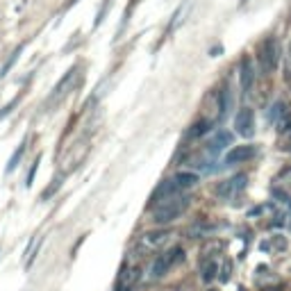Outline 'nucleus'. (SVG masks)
Instances as JSON below:
<instances>
[{"instance_id": "f257e3e1", "label": "nucleus", "mask_w": 291, "mask_h": 291, "mask_svg": "<svg viewBox=\"0 0 291 291\" xmlns=\"http://www.w3.org/2000/svg\"><path fill=\"white\" fill-rule=\"evenodd\" d=\"M189 202H191L189 196H180V194H175L173 198H168V200H164L162 205L155 207L153 221L157 223V226H166V223L175 221L184 212V209L189 207Z\"/></svg>"}, {"instance_id": "f03ea898", "label": "nucleus", "mask_w": 291, "mask_h": 291, "mask_svg": "<svg viewBox=\"0 0 291 291\" xmlns=\"http://www.w3.org/2000/svg\"><path fill=\"white\" fill-rule=\"evenodd\" d=\"M182 259H184V250L180 248V246L166 250L164 255H160L157 259L153 261V266H150V278H153V280L164 278V275L171 271V266H175V264H178V261H182Z\"/></svg>"}, {"instance_id": "7ed1b4c3", "label": "nucleus", "mask_w": 291, "mask_h": 291, "mask_svg": "<svg viewBox=\"0 0 291 291\" xmlns=\"http://www.w3.org/2000/svg\"><path fill=\"white\" fill-rule=\"evenodd\" d=\"M259 62H261V68L266 73H275L278 71V64H280V48L275 39H266L264 46H261V53H259Z\"/></svg>"}, {"instance_id": "20e7f679", "label": "nucleus", "mask_w": 291, "mask_h": 291, "mask_svg": "<svg viewBox=\"0 0 291 291\" xmlns=\"http://www.w3.org/2000/svg\"><path fill=\"white\" fill-rule=\"evenodd\" d=\"M246 182H248V178H246L244 173H237V175H232L230 180H226V182H221L219 187H216V196L223 198V200L234 198L237 194H241V191L246 189Z\"/></svg>"}, {"instance_id": "39448f33", "label": "nucleus", "mask_w": 291, "mask_h": 291, "mask_svg": "<svg viewBox=\"0 0 291 291\" xmlns=\"http://www.w3.org/2000/svg\"><path fill=\"white\" fill-rule=\"evenodd\" d=\"M234 128L241 137H253L255 134V112L250 107H244L241 112L237 114V119H234Z\"/></svg>"}, {"instance_id": "423d86ee", "label": "nucleus", "mask_w": 291, "mask_h": 291, "mask_svg": "<svg viewBox=\"0 0 291 291\" xmlns=\"http://www.w3.org/2000/svg\"><path fill=\"white\" fill-rule=\"evenodd\" d=\"M178 184L173 182V178L171 180H164V182H160L157 184V189L153 191V196H150V205L153 207H157V205H162L164 200H168V198H173L175 194H178Z\"/></svg>"}, {"instance_id": "0eeeda50", "label": "nucleus", "mask_w": 291, "mask_h": 291, "mask_svg": "<svg viewBox=\"0 0 291 291\" xmlns=\"http://www.w3.org/2000/svg\"><path fill=\"white\" fill-rule=\"evenodd\" d=\"M257 155V148L253 143L248 146H234L232 150H227L226 155V164H241V162H248Z\"/></svg>"}, {"instance_id": "6e6552de", "label": "nucleus", "mask_w": 291, "mask_h": 291, "mask_svg": "<svg viewBox=\"0 0 291 291\" xmlns=\"http://www.w3.org/2000/svg\"><path fill=\"white\" fill-rule=\"evenodd\" d=\"M253 84H255V68H253V60H250V57H244V60H241V89H244L246 94H250Z\"/></svg>"}, {"instance_id": "1a4fd4ad", "label": "nucleus", "mask_w": 291, "mask_h": 291, "mask_svg": "<svg viewBox=\"0 0 291 291\" xmlns=\"http://www.w3.org/2000/svg\"><path fill=\"white\" fill-rule=\"evenodd\" d=\"M230 143H232V134H230V132H226V130H221V132H216L214 139L209 141L207 150L212 155H216V153H221V150L226 148V146H230Z\"/></svg>"}, {"instance_id": "9d476101", "label": "nucleus", "mask_w": 291, "mask_h": 291, "mask_svg": "<svg viewBox=\"0 0 291 291\" xmlns=\"http://www.w3.org/2000/svg\"><path fill=\"white\" fill-rule=\"evenodd\" d=\"M173 182L178 184L180 191H182V189H191V187L198 182V175H196V173H189V171H180L178 175L173 178Z\"/></svg>"}, {"instance_id": "9b49d317", "label": "nucleus", "mask_w": 291, "mask_h": 291, "mask_svg": "<svg viewBox=\"0 0 291 291\" xmlns=\"http://www.w3.org/2000/svg\"><path fill=\"white\" fill-rule=\"evenodd\" d=\"M75 75H77V68H68V71H66V75L60 80V84H57V87L53 89V98H60V96H64L66 94L64 89L73 82V77H75Z\"/></svg>"}, {"instance_id": "f8f14e48", "label": "nucleus", "mask_w": 291, "mask_h": 291, "mask_svg": "<svg viewBox=\"0 0 291 291\" xmlns=\"http://www.w3.org/2000/svg\"><path fill=\"white\" fill-rule=\"evenodd\" d=\"M168 239V232H148L143 237V246L146 248H155V246H162Z\"/></svg>"}, {"instance_id": "ddd939ff", "label": "nucleus", "mask_w": 291, "mask_h": 291, "mask_svg": "<svg viewBox=\"0 0 291 291\" xmlns=\"http://www.w3.org/2000/svg\"><path fill=\"white\" fill-rule=\"evenodd\" d=\"M200 273H202V280H205V282H212V280L216 278V273H219V264H216L214 259H205L202 261Z\"/></svg>"}, {"instance_id": "4468645a", "label": "nucleus", "mask_w": 291, "mask_h": 291, "mask_svg": "<svg viewBox=\"0 0 291 291\" xmlns=\"http://www.w3.org/2000/svg\"><path fill=\"white\" fill-rule=\"evenodd\" d=\"M209 128H212V123H209V121H198V123H194L189 128L187 137H189V139H198V137H202V134H207Z\"/></svg>"}, {"instance_id": "2eb2a0df", "label": "nucleus", "mask_w": 291, "mask_h": 291, "mask_svg": "<svg viewBox=\"0 0 291 291\" xmlns=\"http://www.w3.org/2000/svg\"><path fill=\"white\" fill-rule=\"evenodd\" d=\"M23 153H25V141L18 146L16 150H14V155H12V160H9V164H7V173H12L14 168L18 166V162H21V157H23Z\"/></svg>"}, {"instance_id": "dca6fc26", "label": "nucleus", "mask_w": 291, "mask_h": 291, "mask_svg": "<svg viewBox=\"0 0 291 291\" xmlns=\"http://www.w3.org/2000/svg\"><path fill=\"white\" fill-rule=\"evenodd\" d=\"M21 50H23V46H18L16 50H14V53H12V57H9V60L5 62V66L0 68V77H5L7 73H9V68H12V66H14V62L18 60V55H21Z\"/></svg>"}, {"instance_id": "f3484780", "label": "nucleus", "mask_w": 291, "mask_h": 291, "mask_svg": "<svg viewBox=\"0 0 291 291\" xmlns=\"http://www.w3.org/2000/svg\"><path fill=\"white\" fill-rule=\"evenodd\" d=\"M36 168H39V157L34 160V164H32V168H30V173H28V187H32V182H34V175H36Z\"/></svg>"}, {"instance_id": "a211bd4d", "label": "nucleus", "mask_w": 291, "mask_h": 291, "mask_svg": "<svg viewBox=\"0 0 291 291\" xmlns=\"http://www.w3.org/2000/svg\"><path fill=\"white\" fill-rule=\"evenodd\" d=\"M230 271H232V266H230V264H226V266H223V271H221V280H223V282H226V280H230Z\"/></svg>"}, {"instance_id": "6ab92c4d", "label": "nucleus", "mask_w": 291, "mask_h": 291, "mask_svg": "<svg viewBox=\"0 0 291 291\" xmlns=\"http://www.w3.org/2000/svg\"><path fill=\"white\" fill-rule=\"evenodd\" d=\"M77 2H80V0H66V5H64V9H71L73 5H77Z\"/></svg>"}, {"instance_id": "aec40b11", "label": "nucleus", "mask_w": 291, "mask_h": 291, "mask_svg": "<svg viewBox=\"0 0 291 291\" xmlns=\"http://www.w3.org/2000/svg\"><path fill=\"white\" fill-rule=\"evenodd\" d=\"M209 291H216V289H209Z\"/></svg>"}]
</instances>
